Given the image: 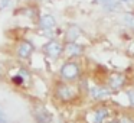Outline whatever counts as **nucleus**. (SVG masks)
Segmentation results:
<instances>
[{
    "mask_svg": "<svg viewBox=\"0 0 134 123\" xmlns=\"http://www.w3.org/2000/svg\"><path fill=\"white\" fill-rule=\"evenodd\" d=\"M61 75H62V78L68 80V81L76 80L79 75L78 64H76V62H66V64H64L61 68Z\"/></svg>",
    "mask_w": 134,
    "mask_h": 123,
    "instance_id": "f257e3e1",
    "label": "nucleus"
},
{
    "mask_svg": "<svg viewBox=\"0 0 134 123\" xmlns=\"http://www.w3.org/2000/svg\"><path fill=\"white\" fill-rule=\"evenodd\" d=\"M55 25H56V20H55V18L51 16V15L42 16L41 20H39V26H41L42 29H52Z\"/></svg>",
    "mask_w": 134,
    "mask_h": 123,
    "instance_id": "0eeeda50",
    "label": "nucleus"
},
{
    "mask_svg": "<svg viewBox=\"0 0 134 123\" xmlns=\"http://www.w3.org/2000/svg\"><path fill=\"white\" fill-rule=\"evenodd\" d=\"M124 23L127 25V26H130V28L134 29V15H131V13H125L124 15Z\"/></svg>",
    "mask_w": 134,
    "mask_h": 123,
    "instance_id": "ddd939ff",
    "label": "nucleus"
},
{
    "mask_svg": "<svg viewBox=\"0 0 134 123\" xmlns=\"http://www.w3.org/2000/svg\"><path fill=\"white\" fill-rule=\"evenodd\" d=\"M74 94H75V91H74V88L71 87V85H59L58 87V96L61 97V99H65V100H69L74 97Z\"/></svg>",
    "mask_w": 134,
    "mask_h": 123,
    "instance_id": "39448f33",
    "label": "nucleus"
},
{
    "mask_svg": "<svg viewBox=\"0 0 134 123\" xmlns=\"http://www.w3.org/2000/svg\"><path fill=\"white\" fill-rule=\"evenodd\" d=\"M91 94H92L94 99H104V97L110 96V90L104 87H92L91 88Z\"/></svg>",
    "mask_w": 134,
    "mask_h": 123,
    "instance_id": "1a4fd4ad",
    "label": "nucleus"
},
{
    "mask_svg": "<svg viewBox=\"0 0 134 123\" xmlns=\"http://www.w3.org/2000/svg\"><path fill=\"white\" fill-rule=\"evenodd\" d=\"M118 123H134L133 117H128V116H121L118 119Z\"/></svg>",
    "mask_w": 134,
    "mask_h": 123,
    "instance_id": "4468645a",
    "label": "nucleus"
},
{
    "mask_svg": "<svg viewBox=\"0 0 134 123\" xmlns=\"http://www.w3.org/2000/svg\"><path fill=\"white\" fill-rule=\"evenodd\" d=\"M43 52L46 54L49 58L55 59V58H58V57L61 55V52H62V45L59 44L58 41H51V42H48V44L43 47Z\"/></svg>",
    "mask_w": 134,
    "mask_h": 123,
    "instance_id": "f03ea898",
    "label": "nucleus"
},
{
    "mask_svg": "<svg viewBox=\"0 0 134 123\" xmlns=\"http://www.w3.org/2000/svg\"><path fill=\"white\" fill-rule=\"evenodd\" d=\"M0 123H6V116L2 110H0Z\"/></svg>",
    "mask_w": 134,
    "mask_h": 123,
    "instance_id": "a211bd4d",
    "label": "nucleus"
},
{
    "mask_svg": "<svg viewBox=\"0 0 134 123\" xmlns=\"http://www.w3.org/2000/svg\"><path fill=\"white\" fill-rule=\"evenodd\" d=\"M108 83H110L111 88L117 90V88L122 87V84H124V75H121V74H113L110 77V80H108Z\"/></svg>",
    "mask_w": 134,
    "mask_h": 123,
    "instance_id": "6e6552de",
    "label": "nucleus"
},
{
    "mask_svg": "<svg viewBox=\"0 0 134 123\" xmlns=\"http://www.w3.org/2000/svg\"><path fill=\"white\" fill-rule=\"evenodd\" d=\"M98 3H101L105 9L108 10H117L118 9V4H117V0H97Z\"/></svg>",
    "mask_w": 134,
    "mask_h": 123,
    "instance_id": "f8f14e48",
    "label": "nucleus"
},
{
    "mask_svg": "<svg viewBox=\"0 0 134 123\" xmlns=\"http://www.w3.org/2000/svg\"><path fill=\"white\" fill-rule=\"evenodd\" d=\"M110 114V110L105 107H101V109H97L95 110V119H94V123H102V120L105 117H108Z\"/></svg>",
    "mask_w": 134,
    "mask_h": 123,
    "instance_id": "9b49d317",
    "label": "nucleus"
},
{
    "mask_svg": "<svg viewBox=\"0 0 134 123\" xmlns=\"http://www.w3.org/2000/svg\"><path fill=\"white\" fill-rule=\"evenodd\" d=\"M127 96H128V100H130V104L134 106V90L127 91Z\"/></svg>",
    "mask_w": 134,
    "mask_h": 123,
    "instance_id": "dca6fc26",
    "label": "nucleus"
},
{
    "mask_svg": "<svg viewBox=\"0 0 134 123\" xmlns=\"http://www.w3.org/2000/svg\"><path fill=\"white\" fill-rule=\"evenodd\" d=\"M51 114H49V111L46 110V109H43V107H39L38 110L35 111V120L38 123H51Z\"/></svg>",
    "mask_w": 134,
    "mask_h": 123,
    "instance_id": "7ed1b4c3",
    "label": "nucleus"
},
{
    "mask_svg": "<svg viewBox=\"0 0 134 123\" xmlns=\"http://www.w3.org/2000/svg\"><path fill=\"white\" fill-rule=\"evenodd\" d=\"M0 73H2V68H0Z\"/></svg>",
    "mask_w": 134,
    "mask_h": 123,
    "instance_id": "412c9836",
    "label": "nucleus"
},
{
    "mask_svg": "<svg viewBox=\"0 0 134 123\" xmlns=\"http://www.w3.org/2000/svg\"><path fill=\"white\" fill-rule=\"evenodd\" d=\"M32 52H33V45L30 42H23L18 49V55L20 58H29Z\"/></svg>",
    "mask_w": 134,
    "mask_h": 123,
    "instance_id": "423d86ee",
    "label": "nucleus"
},
{
    "mask_svg": "<svg viewBox=\"0 0 134 123\" xmlns=\"http://www.w3.org/2000/svg\"><path fill=\"white\" fill-rule=\"evenodd\" d=\"M13 83H15V84H22V83H23V77L18 74L16 77H13Z\"/></svg>",
    "mask_w": 134,
    "mask_h": 123,
    "instance_id": "f3484780",
    "label": "nucleus"
},
{
    "mask_svg": "<svg viewBox=\"0 0 134 123\" xmlns=\"http://www.w3.org/2000/svg\"><path fill=\"white\" fill-rule=\"evenodd\" d=\"M120 2H131V0H120Z\"/></svg>",
    "mask_w": 134,
    "mask_h": 123,
    "instance_id": "6ab92c4d",
    "label": "nucleus"
},
{
    "mask_svg": "<svg viewBox=\"0 0 134 123\" xmlns=\"http://www.w3.org/2000/svg\"><path fill=\"white\" fill-rule=\"evenodd\" d=\"M65 52H66L68 55H79V54L82 52V47L78 44H75V42L66 44L65 45Z\"/></svg>",
    "mask_w": 134,
    "mask_h": 123,
    "instance_id": "9d476101",
    "label": "nucleus"
},
{
    "mask_svg": "<svg viewBox=\"0 0 134 123\" xmlns=\"http://www.w3.org/2000/svg\"><path fill=\"white\" fill-rule=\"evenodd\" d=\"M110 123H118V120H115V122H110Z\"/></svg>",
    "mask_w": 134,
    "mask_h": 123,
    "instance_id": "aec40b11",
    "label": "nucleus"
},
{
    "mask_svg": "<svg viewBox=\"0 0 134 123\" xmlns=\"http://www.w3.org/2000/svg\"><path fill=\"white\" fill-rule=\"evenodd\" d=\"M10 4H12V0H0V10L9 7Z\"/></svg>",
    "mask_w": 134,
    "mask_h": 123,
    "instance_id": "2eb2a0df",
    "label": "nucleus"
},
{
    "mask_svg": "<svg viewBox=\"0 0 134 123\" xmlns=\"http://www.w3.org/2000/svg\"><path fill=\"white\" fill-rule=\"evenodd\" d=\"M79 35H81V29L78 26H69L66 30V35H65V41H66V44H72L78 39Z\"/></svg>",
    "mask_w": 134,
    "mask_h": 123,
    "instance_id": "20e7f679",
    "label": "nucleus"
}]
</instances>
